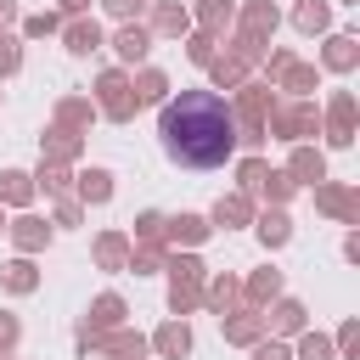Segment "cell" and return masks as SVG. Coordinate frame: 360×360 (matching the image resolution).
I'll use <instances>...</instances> for the list:
<instances>
[{"instance_id": "816d5d0a", "label": "cell", "mask_w": 360, "mask_h": 360, "mask_svg": "<svg viewBox=\"0 0 360 360\" xmlns=\"http://www.w3.org/2000/svg\"><path fill=\"white\" fill-rule=\"evenodd\" d=\"M0 231H6V208H0Z\"/></svg>"}, {"instance_id": "7bdbcfd3", "label": "cell", "mask_w": 360, "mask_h": 360, "mask_svg": "<svg viewBox=\"0 0 360 360\" xmlns=\"http://www.w3.org/2000/svg\"><path fill=\"white\" fill-rule=\"evenodd\" d=\"M84 219V202L79 197H56V208H51V225H62V231H73Z\"/></svg>"}, {"instance_id": "52a82bcc", "label": "cell", "mask_w": 360, "mask_h": 360, "mask_svg": "<svg viewBox=\"0 0 360 360\" xmlns=\"http://www.w3.org/2000/svg\"><path fill=\"white\" fill-rule=\"evenodd\" d=\"M146 34H152V39H186V34H191V11H186L180 0H158Z\"/></svg>"}, {"instance_id": "f1b7e54d", "label": "cell", "mask_w": 360, "mask_h": 360, "mask_svg": "<svg viewBox=\"0 0 360 360\" xmlns=\"http://www.w3.org/2000/svg\"><path fill=\"white\" fill-rule=\"evenodd\" d=\"M0 287H6V292H17V298H28V292L39 287V270H34V259H22V253H17L11 264H0Z\"/></svg>"}, {"instance_id": "44dd1931", "label": "cell", "mask_w": 360, "mask_h": 360, "mask_svg": "<svg viewBox=\"0 0 360 360\" xmlns=\"http://www.w3.org/2000/svg\"><path fill=\"white\" fill-rule=\"evenodd\" d=\"M321 68H326V73H354V68H360V39H354V34H332L326 51H321Z\"/></svg>"}, {"instance_id": "d6986e66", "label": "cell", "mask_w": 360, "mask_h": 360, "mask_svg": "<svg viewBox=\"0 0 360 360\" xmlns=\"http://www.w3.org/2000/svg\"><path fill=\"white\" fill-rule=\"evenodd\" d=\"M315 84H321V73H315L309 62H298V56H292V62L270 79V90H287L292 101H309V90H315Z\"/></svg>"}, {"instance_id": "9c48e42d", "label": "cell", "mask_w": 360, "mask_h": 360, "mask_svg": "<svg viewBox=\"0 0 360 360\" xmlns=\"http://www.w3.org/2000/svg\"><path fill=\"white\" fill-rule=\"evenodd\" d=\"M219 332H225V343H236V349H253L259 338H264V315L248 304V309H231V315H219Z\"/></svg>"}, {"instance_id": "9a60e30c", "label": "cell", "mask_w": 360, "mask_h": 360, "mask_svg": "<svg viewBox=\"0 0 360 360\" xmlns=\"http://www.w3.org/2000/svg\"><path fill=\"white\" fill-rule=\"evenodd\" d=\"M112 180H118V174H112V169H101V163H96V169H84V174H73V197H79V202H84V208H90V202H96V208H101V202H112V191H118V186H112Z\"/></svg>"}, {"instance_id": "ee69618b", "label": "cell", "mask_w": 360, "mask_h": 360, "mask_svg": "<svg viewBox=\"0 0 360 360\" xmlns=\"http://www.w3.org/2000/svg\"><path fill=\"white\" fill-rule=\"evenodd\" d=\"M107 17H118V22H141V11H146V0H96Z\"/></svg>"}, {"instance_id": "d590c367", "label": "cell", "mask_w": 360, "mask_h": 360, "mask_svg": "<svg viewBox=\"0 0 360 360\" xmlns=\"http://www.w3.org/2000/svg\"><path fill=\"white\" fill-rule=\"evenodd\" d=\"M163 259H169V253H163V242H152V248L129 242V264H124V270H135V276H158V270H163Z\"/></svg>"}, {"instance_id": "7a4b0ae2", "label": "cell", "mask_w": 360, "mask_h": 360, "mask_svg": "<svg viewBox=\"0 0 360 360\" xmlns=\"http://www.w3.org/2000/svg\"><path fill=\"white\" fill-rule=\"evenodd\" d=\"M309 135H321V112H315V101H276V107H270V118H264V141L304 146Z\"/></svg>"}, {"instance_id": "ac0fdd59", "label": "cell", "mask_w": 360, "mask_h": 360, "mask_svg": "<svg viewBox=\"0 0 360 360\" xmlns=\"http://www.w3.org/2000/svg\"><path fill=\"white\" fill-rule=\"evenodd\" d=\"M191 22H197V34H208V39H219L231 22H236V0H197V11H191Z\"/></svg>"}, {"instance_id": "e0dca14e", "label": "cell", "mask_w": 360, "mask_h": 360, "mask_svg": "<svg viewBox=\"0 0 360 360\" xmlns=\"http://www.w3.org/2000/svg\"><path fill=\"white\" fill-rule=\"evenodd\" d=\"M124 315H129V304H124L118 292H101V298H90V315H84V326H90L96 338H107V332H118V326H124Z\"/></svg>"}, {"instance_id": "7c38bea8", "label": "cell", "mask_w": 360, "mask_h": 360, "mask_svg": "<svg viewBox=\"0 0 360 360\" xmlns=\"http://www.w3.org/2000/svg\"><path fill=\"white\" fill-rule=\"evenodd\" d=\"M287 180H292V186H321V180H326V152L309 146V141L292 146V158H287Z\"/></svg>"}, {"instance_id": "277c9868", "label": "cell", "mask_w": 360, "mask_h": 360, "mask_svg": "<svg viewBox=\"0 0 360 360\" xmlns=\"http://www.w3.org/2000/svg\"><path fill=\"white\" fill-rule=\"evenodd\" d=\"M315 208L332 214V219H343V225H360V191L343 186V180H321L315 186Z\"/></svg>"}, {"instance_id": "f5cc1de1", "label": "cell", "mask_w": 360, "mask_h": 360, "mask_svg": "<svg viewBox=\"0 0 360 360\" xmlns=\"http://www.w3.org/2000/svg\"><path fill=\"white\" fill-rule=\"evenodd\" d=\"M0 360H11V354H0Z\"/></svg>"}, {"instance_id": "5bb4252c", "label": "cell", "mask_w": 360, "mask_h": 360, "mask_svg": "<svg viewBox=\"0 0 360 360\" xmlns=\"http://www.w3.org/2000/svg\"><path fill=\"white\" fill-rule=\"evenodd\" d=\"M146 349H152V354H163V360H186V354H191V326L169 315V321L146 338Z\"/></svg>"}, {"instance_id": "6da1fadb", "label": "cell", "mask_w": 360, "mask_h": 360, "mask_svg": "<svg viewBox=\"0 0 360 360\" xmlns=\"http://www.w3.org/2000/svg\"><path fill=\"white\" fill-rule=\"evenodd\" d=\"M158 135L180 169H219L236 152V118L219 90H169L158 107Z\"/></svg>"}, {"instance_id": "d6a6232c", "label": "cell", "mask_w": 360, "mask_h": 360, "mask_svg": "<svg viewBox=\"0 0 360 360\" xmlns=\"http://www.w3.org/2000/svg\"><path fill=\"white\" fill-rule=\"evenodd\" d=\"M208 79H214V90H236V84L248 79V62L225 51V56H214V62H208Z\"/></svg>"}, {"instance_id": "681fc988", "label": "cell", "mask_w": 360, "mask_h": 360, "mask_svg": "<svg viewBox=\"0 0 360 360\" xmlns=\"http://www.w3.org/2000/svg\"><path fill=\"white\" fill-rule=\"evenodd\" d=\"M11 22H22V11H17V0H0V34H6Z\"/></svg>"}, {"instance_id": "d4e9b609", "label": "cell", "mask_w": 360, "mask_h": 360, "mask_svg": "<svg viewBox=\"0 0 360 360\" xmlns=\"http://www.w3.org/2000/svg\"><path fill=\"white\" fill-rule=\"evenodd\" d=\"M253 231H259L264 248H287V242H292V219H287V208H264V214H253Z\"/></svg>"}, {"instance_id": "2e32d148", "label": "cell", "mask_w": 360, "mask_h": 360, "mask_svg": "<svg viewBox=\"0 0 360 360\" xmlns=\"http://www.w3.org/2000/svg\"><path fill=\"white\" fill-rule=\"evenodd\" d=\"M236 298H242V281H236V276H225V270H208V276H202V304H208L214 315H231Z\"/></svg>"}, {"instance_id": "4dcf8cb0", "label": "cell", "mask_w": 360, "mask_h": 360, "mask_svg": "<svg viewBox=\"0 0 360 360\" xmlns=\"http://www.w3.org/2000/svg\"><path fill=\"white\" fill-rule=\"evenodd\" d=\"M90 118H96V101H84V96H62L56 101V129H90Z\"/></svg>"}, {"instance_id": "ffe728a7", "label": "cell", "mask_w": 360, "mask_h": 360, "mask_svg": "<svg viewBox=\"0 0 360 360\" xmlns=\"http://www.w3.org/2000/svg\"><path fill=\"white\" fill-rule=\"evenodd\" d=\"M214 236V225L202 219V214H174V219H163V242H174V248H197V242H208Z\"/></svg>"}, {"instance_id": "4316f807", "label": "cell", "mask_w": 360, "mask_h": 360, "mask_svg": "<svg viewBox=\"0 0 360 360\" xmlns=\"http://www.w3.org/2000/svg\"><path fill=\"white\" fill-rule=\"evenodd\" d=\"M242 298H248L253 309H259V304H276V298H281V270H276V264L253 270V276L242 281Z\"/></svg>"}, {"instance_id": "e575fe53", "label": "cell", "mask_w": 360, "mask_h": 360, "mask_svg": "<svg viewBox=\"0 0 360 360\" xmlns=\"http://www.w3.org/2000/svg\"><path fill=\"white\" fill-rule=\"evenodd\" d=\"M292 191H298V186L287 180V169H264V180H259V191H253V197H264L270 208H287V197H292Z\"/></svg>"}, {"instance_id": "db71d44e", "label": "cell", "mask_w": 360, "mask_h": 360, "mask_svg": "<svg viewBox=\"0 0 360 360\" xmlns=\"http://www.w3.org/2000/svg\"><path fill=\"white\" fill-rule=\"evenodd\" d=\"M0 101H6V96H0Z\"/></svg>"}, {"instance_id": "83f0119b", "label": "cell", "mask_w": 360, "mask_h": 360, "mask_svg": "<svg viewBox=\"0 0 360 360\" xmlns=\"http://www.w3.org/2000/svg\"><path fill=\"white\" fill-rule=\"evenodd\" d=\"M34 202V174L28 169H0V208H28Z\"/></svg>"}, {"instance_id": "8992f818", "label": "cell", "mask_w": 360, "mask_h": 360, "mask_svg": "<svg viewBox=\"0 0 360 360\" xmlns=\"http://www.w3.org/2000/svg\"><path fill=\"white\" fill-rule=\"evenodd\" d=\"M298 332H309V309L298 298H276L264 315V338H298Z\"/></svg>"}, {"instance_id": "cb8c5ba5", "label": "cell", "mask_w": 360, "mask_h": 360, "mask_svg": "<svg viewBox=\"0 0 360 360\" xmlns=\"http://www.w3.org/2000/svg\"><path fill=\"white\" fill-rule=\"evenodd\" d=\"M129 90H135V107H163L169 101V73L163 68H141L129 79Z\"/></svg>"}, {"instance_id": "f35d334b", "label": "cell", "mask_w": 360, "mask_h": 360, "mask_svg": "<svg viewBox=\"0 0 360 360\" xmlns=\"http://www.w3.org/2000/svg\"><path fill=\"white\" fill-rule=\"evenodd\" d=\"M129 242H141V248L163 242V214H158V208H141V214H135V236H129Z\"/></svg>"}, {"instance_id": "1f68e13d", "label": "cell", "mask_w": 360, "mask_h": 360, "mask_svg": "<svg viewBox=\"0 0 360 360\" xmlns=\"http://www.w3.org/2000/svg\"><path fill=\"white\" fill-rule=\"evenodd\" d=\"M292 28H298V34H326V28H332V6H326V0H298Z\"/></svg>"}, {"instance_id": "603a6c76", "label": "cell", "mask_w": 360, "mask_h": 360, "mask_svg": "<svg viewBox=\"0 0 360 360\" xmlns=\"http://www.w3.org/2000/svg\"><path fill=\"white\" fill-rule=\"evenodd\" d=\"M208 225H219V231H242V225H253V202H248L242 191H225V197L214 202Z\"/></svg>"}, {"instance_id": "3957f363", "label": "cell", "mask_w": 360, "mask_h": 360, "mask_svg": "<svg viewBox=\"0 0 360 360\" xmlns=\"http://www.w3.org/2000/svg\"><path fill=\"white\" fill-rule=\"evenodd\" d=\"M96 112H101V118H112V124H129V118L141 112L124 68H101V73H96Z\"/></svg>"}, {"instance_id": "5b68a950", "label": "cell", "mask_w": 360, "mask_h": 360, "mask_svg": "<svg viewBox=\"0 0 360 360\" xmlns=\"http://www.w3.org/2000/svg\"><path fill=\"white\" fill-rule=\"evenodd\" d=\"M276 22H281L276 0H253V6H242V17H236V34H242V39H253V45H270Z\"/></svg>"}, {"instance_id": "ab89813d", "label": "cell", "mask_w": 360, "mask_h": 360, "mask_svg": "<svg viewBox=\"0 0 360 360\" xmlns=\"http://www.w3.org/2000/svg\"><path fill=\"white\" fill-rule=\"evenodd\" d=\"M292 360H332V338H326V332H298Z\"/></svg>"}, {"instance_id": "ba28073f", "label": "cell", "mask_w": 360, "mask_h": 360, "mask_svg": "<svg viewBox=\"0 0 360 360\" xmlns=\"http://www.w3.org/2000/svg\"><path fill=\"white\" fill-rule=\"evenodd\" d=\"M112 51H118V68H141V62L152 56V34H146V22H118Z\"/></svg>"}, {"instance_id": "836d02e7", "label": "cell", "mask_w": 360, "mask_h": 360, "mask_svg": "<svg viewBox=\"0 0 360 360\" xmlns=\"http://www.w3.org/2000/svg\"><path fill=\"white\" fill-rule=\"evenodd\" d=\"M34 191H45V197H73V174H68L62 163H39V169H34Z\"/></svg>"}, {"instance_id": "f907efd6", "label": "cell", "mask_w": 360, "mask_h": 360, "mask_svg": "<svg viewBox=\"0 0 360 360\" xmlns=\"http://www.w3.org/2000/svg\"><path fill=\"white\" fill-rule=\"evenodd\" d=\"M343 259H349V264H360V231H349V236H343Z\"/></svg>"}, {"instance_id": "30bf717a", "label": "cell", "mask_w": 360, "mask_h": 360, "mask_svg": "<svg viewBox=\"0 0 360 360\" xmlns=\"http://www.w3.org/2000/svg\"><path fill=\"white\" fill-rule=\"evenodd\" d=\"M62 45H68V56H90V51L107 45V34H101L96 17H68L62 22Z\"/></svg>"}, {"instance_id": "f546056e", "label": "cell", "mask_w": 360, "mask_h": 360, "mask_svg": "<svg viewBox=\"0 0 360 360\" xmlns=\"http://www.w3.org/2000/svg\"><path fill=\"white\" fill-rule=\"evenodd\" d=\"M96 354H112V360H141V354H146V338H141V332H129V326H118V332H107V338L96 343Z\"/></svg>"}, {"instance_id": "60d3db41", "label": "cell", "mask_w": 360, "mask_h": 360, "mask_svg": "<svg viewBox=\"0 0 360 360\" xmlns=\"http://www.w3.org/2000/svg\"><path fill=\"white\" fill-rule=\"evenodd\" d=\"M264 169H270L264 158H242V163H236V186H242V197H248V202H253V191H259Z\"/></svg>"}, {"instance_id": "7402d4cb", "label": "cell", "mask_w": 360, "mask_h": 360, "mask_svg": "<svg viewBox=\"0 0 360 360\" xmlns=\"http://www.w3.org/2000/svg\"><path fill=\"white\" fill-rule=\"evenodd\" d=\"M79 152H84V146H79V135H73V129H56V124H51V129L39 135V163H62V169H68Z\"/></svg>"}, {"instance_id": "4fadbf2b", "label": "cell", "mask_w": 360, "mask_h": 360, "mask_svg": "<svg viewBox=\"0 0 360 360\" xmlns=\"http://www.w3.org/2000/svg\"><path fill=\"white\" fill-rule=\"evenodd\" d=\"M6 231H11V242H17V253H22V259L51 248V219H39V214H17Z\"/></svg>"}, {"instance_id": "b9f144b4", "label": "cell", "mask_w": 360, "mask_h": 360, "mask_svg": "<svg viewBox=\"0 0 360 360\" xmlns=\"http://www.w3.org/2000/svg\"><path fill=\"white\" fill-rule=\"evenodd\" d=\"M214 45H219V39H208V34H197V28H191V34H186V56H191V62H197V68H208V62H214V56H219V51H214Z\"/></svg>"}, {"instance_id": "8d00e7d4", "label": "cell", "mask_w": 360, "mask_h": 360, "mask_svg": "<svg viewBox=\"0 0 360 360\" xmlns=\"http://www.w3.org/2000/svg\"><path fill=\"white\" fill-rule=\"evenodd\" d=\"M197 304H202V281H169V309H174V321H186Z\"/></svg>"}, {"instance_id": "f6af8a7d", "label": "cell", "mask_w": 360, "mask_h": 360, "mask_svg": "<svg viewBox=\"0 0 360 360\" xmlns=\"http://www.w3.org/2000/svg\"><path fill=\"white\" fill-rule=\"evenodd\" d=\"M17 68H22V45H17L11 34H0V79H11Z\"/></svg>"}, {"instance_id": "484cf974", "label": "cell", "mask_w": 360, "mask_h": 360, "mask_svg": "<svg viewBox=\"0 0 360 360\" xmlns=\"http://www.w3.org/2000/svg\"><path fill=\"white\" fill-rule=\"evenodd\" d=\"M90 253H96L101 270H124V264H129V231H101Z\"/></svg>"}, {"instance_id": "7dc6e473", "label": "cell", "mask_w": 360, "mask_h": 360, "mask_svg": "<svg viewBox=\"0 0 360 360\" xmlns=\"http://www.w3.org/2000/svg\"><path fill=\"white\" fill-rule=\"evenodd\" d=\"M253 360H292V349H287L281 338H259V343H253Z\"/></svg>"}, {"instance_id": "c3c4849f", "label": "cell", "mask_w": 360, "mask_h": 360, "mask_svg": "<svg viewBox=\"0 0 360 360\" xmlns=\"http://www.w3.org/2000/svg\"><path fill=\"white\" fill-rule=\"evenodd\" d=\"M90 6H96V0H56L62 17H90Z\"/></svg>"}, {"instance_id": "bcb514c9", "label": "cell", "mask_w": 360, "mask_h": 360, "mask_svg": "<svg viewBox=\"0 0 360 360\" xmlns=\"http://www.w3.org/2000/svg\"><path fill=\"white\" fill-rule=\"evenodd\" d=\"M17 338H22L17 315H11V309H0V354H11V349H17Z\"/></svg>"}, {"instance_id": "8fae6325", "label": "cell", "mask_w": 360, "mask_h": 360, "mask_svg": "<svg viewBox=\"0 0 360 360\" xmlns=\"http://www.w3.org/2000/svg\"><path fill=\"white\" fill-rule=\"evenodd\" d=\"M326 141L332 146H349L354 141V90H338L326 101Z\"/></svg>"}, {"instance_id": "74e56055", "label": "cell", "mask_w": 360, "mask_h": 360, "mask_svg": "<svg viewBox=\"0 0 360 360\" xmlns=\"http://www.w3.org/2000/svg\"><path fill=\"white\" fill-rule=\"evenodd\" d=\"M62 11H34V17H22V39H51V34H62Z\"/></svg>"}]
</instances>
